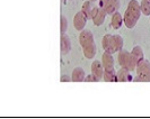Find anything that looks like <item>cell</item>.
I'll list each match as a JSON object with an SVG mask.
<instances>
[{
	"label": "cell",
	"instance_id": "cell-1",
	"mask_svg": "<svg viewBox=\"0 0 150 119\" xmlns=\"http://www.w3.org/2000/svg\"><path fill=\"white\" fill-rule=\"evenodd\" d=\"M79 43L83 47L85 57L88 60L94 59L96 55V44L90 30H81L79 35Z\"/></svg>",
	"mask_w": 150,
	"mask_h": 119
},
{
	"label": "cell",
	"instance_id": "cell-2",
	"mask_svg": "<svg viewBox=\"0 0 150 119\" xmlns=\"http://www.w3.org/2000/svg\"><path fill=\"white\" fill-rule=\"evenodd\" d=\"M141 10H140V5L138 4L137 0H131L129 2L127 11L124 14V24L128 28H133L137 22L140 18Z\"/></svg>",
	"mask_w": 150,
	"mask_h": 119
},
{
	"label": "cell",
	"instance_id": "cell-3",
	"mask_svg": "<svg viewBox=\"0 0 150 119\" xmlns=\"http://www.w3.org/2000/svg\"><path fill=\"white\" fill-rule=\"evenodd\" d=\"M102 45H103V48H104L105 52L113 54V53L119 52V51L122 50V47H123V38L119 36V35L106 34L105 36L103 37Z\"/></svg>",
	"mask_w": 150,
	"mask_h": 119
},
{
	"label": "cell",
	"instance_id": "cell-4",
	"mask_svg": "<svg viewBox=\"0 0 150 119\" xmlns=\"http://www.w3.org/2000/svg\"><path fill=\"white\" fill-rule=\"evenodd\" d=\"M117 60H119V63H120L121 67L128 70L129 72H130V71H134L135 70L137 61H135L134 57L132 56V54H131L130 52H128V51H123V50L119 51Z\"/></svg>",
	"mask_w": 150,
	"mask_h": 119
},
{
	"label": "cell",
	"instance_id": "cell-5",
	"mask_svg": "<svg viewBox=\"0 0 150 119\" xmlns=\"http://www.w3.org/2000/svg\"><path fill=\"white\" fill-rule=\"evenodd\" d=\"M137 70V76L140 79V81H150V63L148 61L142 60L139 62L135 66Z\"/></svg>",
	"mask_w": 150,
	"mask_h": 119
},
{
	"label": "cell",
	"instance_id": "cell-6",
	"mask_svg": "<svg viewBox=\"0 0 150 119\" xmlns=\"http://www.w3.org/2000/svg\"><path fill=\"white\" fill-rule=\"evenodd\" d=\"M106 13L105 10L103 9V7L98 6V7L93 8V13H91V19L95 26H100L104 20H105Z\"/></svg>",
	"mask_w": 150,
	"mask_h": 119
},
{
	"label": "cell",
	"instance_id": "cell-7",
	"mask_svg": "<svg viewBox=\"0 0 150 119\" xmlns=\"http://www.w3.org/2000/svg\"><path fill=\"white\" fill-rule=\"evenodd\" d=\"M102 65L104 72H115L114 70V60L111 53L105 52L102 56Z\"/></svg>",
	"mask_w": 150,
	"mask_h": 119
},
{
	"label": "cell",
	"instance_id": "cell-8",
	"mask_svg": "<svg viewBox=\"0 0 150 119\" xmlns=\"http://www.w3.org/2000/svg\"><path fill=\"white\" fill-rule=\"evenodd\" d=\"M119 8H120V0H107L103 5V9L108 15L114 14Z\"/></svg>",
	"mask_w": 150,
	"mask_h": 119
},
{
	"label": "cell",
	"instance_id": "cell-9",
	"mask_svg": "<svg viewBox=\"0 0 150 119\" xmlns=\"http://www.w3.org/2000/svg\"><path fill=\"white\" fill-rule=\"evenodd\" d=\"M91 74L94 75L98 81L103 78L104 69H103V65H102V62H99V61H94L93 62V64H91Z\"/></svg>",
	"mask_w": 150,
	"mask_h": 119
},
{
	"label": "cell",
	"instance_id": "cell-10",
	"mask_svg": "<svg viewBox=\"0 0 150 119\" xmlns=\"http://www.w3.org/2000/svg\"><path fill=\"white\" fill-rule=\"evenodd\" d=\"M86 22H87V18L83 16V14L80 11V13H77L74 18V26L77 30H81L85 28L86 26Z\"/></svg>",
	"mask_w": 150,
	"mask_h": 119
},
{
	"label": "cell",
	"instance_id": "cell-11",
	"mask_svg": "<svg viewBox=\"0 0 150 119\" xmlns=\"http://www.w3.org/2000/svg\"><path fill=\"white\" fill-rule=\"evenodd\" d=\"M71 50V42L70 38L66 33L61 34V53L62 54H68Z\"/></svg>",
	"mask_w": 150,
	"mask_h": 119
},
{
	"label": "cell",
	"instance_id": "cell-12",
	"mask_svg": "<svg viewBox=\"0 0 150 119\" xmlns=\"http://www.w3.org/2000/svg\"><path fill=\"white\" fill-rule=\"evenodd\" d=\"M122 24H123V17L121 14L119 13H114L112 14V22H111V25H112V27L114 29H119L121 28V26H122Z\"/></svg>",
	"mask_w": 150,
	"mask_h": 119
},
{
	"label": "cell",
	"instance_id": "cell-13",
	"mask_svg": "<svg viewBox=\"0 0 150 119\" xmlns=\"http://www.w3.org/2000/svg\"><path fill=\"white\" fill-rule=\"evenodd\" d=\"M85 79V72L81 67H76L72 71V75H71V81L74 82H83Z\"/></svg>",
	"mask_w": 150,
	"mask_h": 119
},
{
	"label": "cell",
	"instance_id": "cell-14",
	"mask_svg": "<svg viewBox=\"0 0 150 119\" xmlns=\"http://www.w3.org/2000/svg\"><path fill=\"white\" fill-rule=\"evenodd\" d=\"M116 78H117V81H121V82L132 81V78H131V75H130V73H129V71L128 70H125V69H123V67L117 72Z\"/></svg>",
	"mask_w": 150,
	"mask_h": 119
},
{
	"label": "cell",
	"instance_id": "cell-15",
	"mask_svg": "<svg viewBox=\"0 0 150 119\" xmlns=\"http://www.w3.org/2000/svg\"><path fill=\"white\" fill-rule=\"evenodd\" d=\"M131 54H132V56H133L134 60L137 61V64L143 60V51L140 46H135V47H133V50H132Z\"/></svg>",
	"mask_w": 150,
	"mask_h": 119
},
{
	"label": "cell",
	"instance_id": "cell-16",
	"mask_svg": "<svg viewBox=\"0 0 150 119\" xmlns=\"http://www.w3.org/2000/svg\"><path fill=\"white\" fill-rule=\"evenodd\" d=\"M81 13H83V16H85L87 19H91L93 7H91V5H90L89 1H86V2H83V8H81Z\"/></svg>",
	"mask_w": 150,
	"mask_h": 119
},
{
	"label": "cell",
	"instance_id": "cell-17",
	"mask_svg": "<svg viewBox=\"0 0 150 119\" xmlns=\"http://www.w3.org/2000/svg\"><path fill=\"white\" fill-rule=\"evenodd\" d=\"M140 10L143 15L149 16L150 15V1L149 0H142L140 4Z\"/></svg>",
	"mask_w": 150,
	"mask_h": 119
},
{
	"label": "cell",
	"instance_id": "cell-18",
	"mask_svg": "<svg viewBox=\"0 0 150 119\" xmlns=\"http://www.w3.org/2000/svg\"><path fill=\"white\" fill-rule=\"evenodd\" d=\"M103 78H104V80L107 82L117 81V78H116V75H115V72H104Z\"/></svg>",
	"mask_w": 150,
	"mask_h": 119
},
{
	"label": "cell",
	"instance_id": "cell-19",
	"mask_svg": "<svg viewBox=\"0 0 150 119\" xmlns=\"http://www.w3.org/2000/svg\"><path fill=\"white\" fill-rule=\"evenodd\" d=\"M68 29V22L67 18L64 16H61V34L66 33V30Z\"/></svg>",
	"mask_w": 150,
	"mask_h": 119
},
{
	"label": "cell",
	"instance_id": "cell-20",
	"mask_svg": "<svg viewBox=\"0 0 150 119\" xmlns=\"http://www.w3.org/2000/svg\"><path fill=\"white\" fill-rule=\"evenodd\" d=\"M83 81H86V82H96V81H98V80L95 78V76H94V75L91 74V75H87V76H85Z\"/></svg>",
	"mask_w": 150,
	"mask_h": 119
},
{
	"label": "cell",
	"instance_id": "cell-21",
	"mask_svg": "<svg viewBox=\"0 0 150 119\" xmlns=\"http://www.w3.org/2000/svg\"><path fill=\"white\" fill-rule=\"evenodd\" d=\"M60 81L61 82H68V81H70V76H68V75H62V76H61V79H60Z\"/></svg>",
	"mask_w": 150,
	"mask_h": 119
},
{
	"label": "cell",
	"instance_id": "cell-22",
	"mask_svg": "<svg viewBox=\"0 0 150 119\" xmlns=\"http://www.w3.org/2000/svg\"><path fill=\"white\" fill-rule=\"evenodd\" d=\"M106 1H107V0H99V6H100V7H103V5L105 4Z\"/></svg>",
	"mask_w": 150,
	"mask_h": 119
},
{
	"label": "cell",
	"instance_id": "cell-23",
	"mask_svg": "<svg viewBox=\"0 0 150 119\" xmlns=\"http://www.w3.org/2000/svg\"><path fill=\"white\" fill-rule=\"evenodd\" d=\"M90 1H96V0H90Z\"/></svg>",
	"mask_w": 150,
	"mask_h": 119
},
{
	"label": "cell",
	"instance_id": "cell-24",
	"mask_svg": "<svg viewBox=\"0 0 150 119\" xmlns=\"http://www.w3.org/2000/svg\"><path fill=\"white\" fill-rule=\"evenodd\" d=\"M149 1H150V0H149Z\"/></svg>",
	"mask_w": 150,
	"mask_h": 119
}]
</instances>
